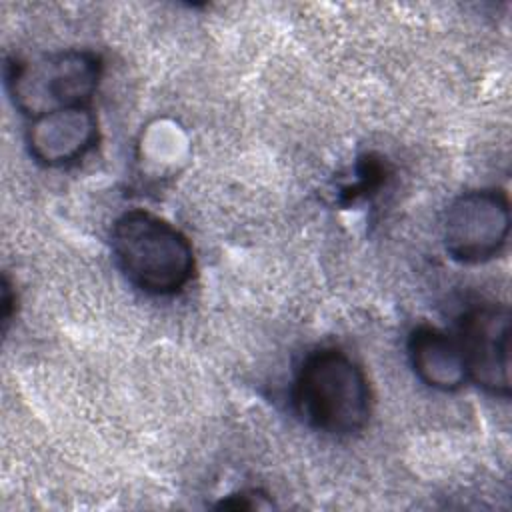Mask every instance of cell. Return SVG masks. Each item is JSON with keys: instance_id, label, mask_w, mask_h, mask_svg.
Listing matches in <instances>:
<instances>
[{"instance_id": "1", "label": "cell", "mask_w": 512, "mask_h": 512, "mask_svg": "<svg viewBox=\"0 0 512 512\" xmlns=\"http://www.w3.org/2000/svg\"><path fill=\"white\" fill-rule=\"evenodd\" d=\"M296 414L330 436L360 432L372 412L364 368L338 348H320L304 358L292 384Z\"/></svg>"}, {"instance_id": "2", "label": "cell", "mask_w": 512, "mask_h": 512, "mask_svg": "<svg viewBox=\"0 0 512 512\" xmlns=\"http://www.w3.org/2000/svg\"><path fill=\"white\" fill-rule=\"evenodd\" d=\"M112 252L126 278L146 294L172 296L194 276L190 240L148 210H128L112 226Z\"/></svg>"}, {"instance_id": "3", "label": "cell", "mask_w": 512, "mask_h": 512, "mask_svg": "<svg viewBox=\"0 0 512 512\" xmlns=\"http://www.w3.org/2000/svg\"><path fill=\"white\" fill-rule=\"evenodd\" d=\"M102 58L92 50H64L8 66L6 86L14 106L30 120L74 106H90L102 78Z\"/></svg>"}, {"instance_id": "4", "label": "cell", "mask_w": 512, "mask_h": 512, "mask_svg": "<svg viewBox=\"0 0 512 512\" xmlns=\"http://www.w3.org/2000/svg\"><path fill=\"white\" fill-rule=\"evenodd\" d=\"M510 232V204L500 188L460 194L444 216V246L464 264H480L498 256Z\"/></svg>"}, {"instance_id": "5", "label": "cell", "mask_w": 512, "mask_h": 512, "mask_svg": "<svg viewBox=\"0 0 512 512\" xmlns=\"http://www.w3.org/2000/svg\"><path fill=\"white\" fill-rule=\"evenodd\" d=\"M458 346L468 378L496 396L510 394V310L500 304L470 308L458 324Z\"/></svg>"}, {"instance_id": "6", "label": "cell", "mask_w": 512, "mask_h": 512, "mask_svg": "<svg viewBox=\"0 0 512 512\" xmlns=\"http://www.w3.org/2000/svg\"><path fill=\"white\" fill-rule=\"evenodd\" d=\"M98 140V122L90 106H74L30 122L26 142L32 158L44 166H64L86 156Z\"/></svg>"}, {"instance_id": "7", "label": "cell", "mask_w": 512, "mask_h": 512, "mask_svg": "<svg viewBox=\"0 0 512 512\" xmlns=\"http://www.w3.org/2000/svg\"><path fill=\"white\" fill-rule=\"evenodd\" d=\"M408 356L416 376L430 388L452 392L468 380L458 342L434 326L420 324L410 332Z\"/></svg>"}, {"instance_id": "8", "label": "cell", "mask_w": 512, "mask_h": 512, "mask_svg": "<svg viewBox=\"0 0 512 512\" xmlns=\"http://www.w3.org/2000/svg\"><path fill=\"white\" fill-rule=\"evenodd\" d=\"M384 170L378 160H372V156L364 158L358 166V180L350 188H346V200H354L360 194H366L370 190H376L382 182Z\"/></svg>"}, {"instance_id": "9", "label": "cell", "mask_w": 512, "mask_h": 512, "mask_svg": "<svg viewBox=\"0 0 512 512\" xmlns=\"http://www.w3.org/2000/svg\"><path fill=\"white\" fill-rule=\"evenodd\" d=\"M16 302V294H12L8 278L4 276L2 280V322H4V330L8 328V322L12 318V304Z\"/></svg>"}]
</instances>
